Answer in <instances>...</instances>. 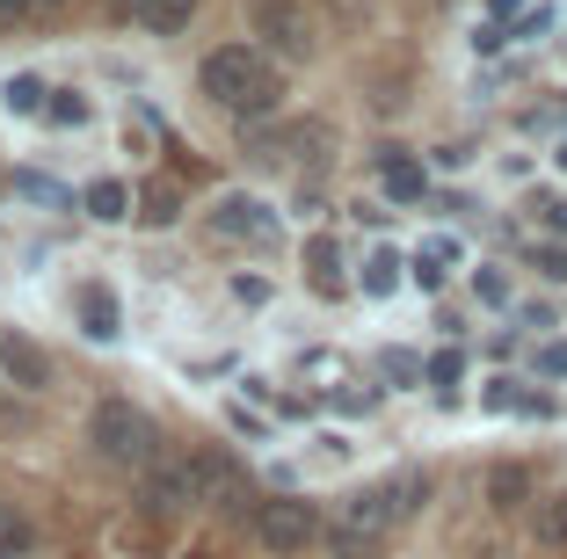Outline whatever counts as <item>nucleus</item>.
I'll return each instance as SVG.
<instances>
[{
    "label": "nucleus",
    "mask_w": 567,
    "mask_h": 559,
    "mask_svg": "<svg viewBox=\"0 0 567 559\" xmlns=\"http://www.w3.org/2000/svg\"><path fill=\"white\" fill-rule=\"evenodd\" d=\"M0 95H8V110H16V116H37V110L51 102V87H44V81H30V73H16V81L0 87Z\"/></svg>",
    "instance_id": "dca6fc26"
},
{
    "label": "nucleus",
    "mask_w": 567,
    "mask_h": 559,
    "mask_svg": "<svg viewBox=\"0 0 567 559\" xmlns=\"http://www.w3.org/2000/svg\"><path fill=\"white\" fill-rule=\"evenodd\" d=\"M306 262H313V283H320V291H342V262H334V247H328V240L306 247Z\"/></svg>",
    "instance_id": "6ab92c4d"
},
{
    "label": "nucleus",
    "mask_w": 567,
    "mask_h": 559,
    "mask_svg": "<svg viewBox=\"0 0 567 559\" xmlns=\"http://www.w3.org/2000/svg\"><path fill=\"white\" fill-rule=\"evenodd\" d=\"M44 116H51V124H87V102L81 95H51Z\"/></svg>",
    "instance_id": "5701e85b"
},
{
    "label": "nucleus",
    "mask_w": 567,
    "mask_h": 559,
    "mask_svg": "<svg viewBox=\"0 0 567 559\" xmlns=\"http://www.w3.org/2000/svg\"><path fill=\"white\" fill-rule=\"evenodd\" d=\"M458 379H466V356H458V349H436V356H430V385H436V393H451Z\"/></svg>",
    "instance_id": "412c9836"
},
{
    "label": "nucleus",
    "mask_w": 567,
    "mask_h": 559,
    "mask_svg": "<svg viewBox=\"0 0 567 559\" xmlns=\"http://www.w3.org/2000/svg\"><path fill=\"white\" fill-rule=\"evenodd\" d=\"M138 501H146L153 516H175V509H189V501H204L197 458H153L146 473H138Z\"/></svg>",
    "instance_id": "423d86ee"
},
{
    "label": "nucleus",
    "mask_w": 567,
    "mask_h": 559,
    "mask_svg": "<svg viewBox=\"0 0 567 559\" xmlns=\"http://www.w3.org/2000/svg\"><path fill=\"white\" fill-rule=\"evenodd\" d=\"M37 545V530H30V516L22 509H8V501H0V559H22Z\"/></svg>",
    "instance_id": "2eb2a0df"
},
{
    "label": "nucleus",
    "mask_w": 567,
    "mask_h": 559,
    "mask_svg": "<svg viewBox=\"0 0 567 559\" xmlns=\"http://www.w3.org/2000/svg\"><path fill=\"white\" fill-rule=\"evenodd\" d=\"M379 371H385L393 385H415V379H430V363H415L408 349H385V356H379Z\"/></svg>",
    "instance_id": "aec40b11"
},
{
    "label": "nucleus",
    "mask_w": 567,
    "mask_h": 559,
    "mask_svg": "<svg viewBox=\"0 0 567 559\" xmlns=\"http://www.w3.org/2000/svg\"><path fill=\"white\" fill-rule=\"evenodd\" d=\"M81 328L95 334V342H117L124 320H117V298L102 291V283H87V291H81Z\"/></svg>",
    "instance_id": "ddd939ff"
},
{
    "label": "nucleus",
    "mask_w": 567,
    "mask_h": 559,
    "mask_svg": "<svg viewBox=\"0 0 567 559\" xmlns=\"http://www.w3.org/2000/svg\"><path fill=\"white\" fill-rule=\"evenodd\" d=\"M538 371H553V379H560V371H567V342H546V349H538Z\"/></svg>",
    "instance_id": "393cba45"
},
{
    "label": "nucleus",
    "mask_w": 567,
    "mask_h": 559,
    "mask_svg": "<svg viewBox=\"0 0 567 559\" xmlns=\"http://www.w3.org/2000/svg\"><path fill=\"white\" fill-rule=\"evenodd\" d=\"M132 15L146 22L153 37H175V30H189V15H197V0H132Z\"/></svg>",
    "instance_id": "f8f14e48"
},
{
    "label": "nucleus",
    "mask_w": 567,
    "mask_h": 559,
    "mask_svg": "<svg viewBox=\"0 0 567 559\" xmlns=\"http://www.w3.org/2000/svg\"><path fill=\"white\" fill-rule=\"evenodd\" d=\"M255 538L269 552H306L320 538V509L306 494H269V501H255Z\"/></svg>",
    "instance_id": "20e7f679"
},
{
    "label": "nucleus",
    "mask_w": 567,
    "mask_h": 559,
    "mask_svg": "<svg viewBox=\"0 0 567 559\" xmlns=\"http://www.w3.org/2000/svg\"><path fill=\"white\" fill-rule=\"evenodd\" d=\"M248 22L269 51L284 59H313V22H306V0H248Z\"/></svg>",
    "instance_id": "39448f33"
},
{
    "label": "nucleus",
    "mask_w": 567,
    "mask_h": 559,
    "mask_svg": "<svg viewBox=\"0 0 567 559\" xmlns=\"http://www.w3.org/2000/svg\"><path fill=\"white\" fill-rule=\"evenodd\" d=\"M393 283H401V255H385V247H379V255L364 262V291H371V298H385Z\"/></svg>",
    "instance_id": "a211bd4d"
},
{
    "label": "nucleus",
    "mask_w": 567,
    "mask_h": 559,
    "mask_svg": "<svg viewBox=\"0 0 567 559\" xmlns=\"http://www.w3.org/2000/svg\"><path fill=\"white\" fill-rule=\"evenodd\" d=\"M379 182L393 204H422V189H430V175H422V161H408V153H385L379 161Z\"/></svg>",
    "instance_id": "9d476101"
},
{
    "label": "nucleus",
    "mask_w": 567,
    "mask_h": 559,
    "mask_svg": "<svg viewBox=\"0 0 567 559\" xmlns=\"http://www.w3.org/2000/svg\"><path fill=\"white\" fill-rule=\"evenodd\" d=\"M538 545H567V487L538 501Z\"/></svg>",
    "instance_id": "f3484780"
},
{
    "label": "nucleus",
    "mask_w": 567,
    "mask_h": 559,
    "mask_svg": "<svg viewBox=\"0 0 567 559\" xmlns=\"http://www.w3.org/2000/svg\"><path fill=\"white\" fill-rule=\"evenodd\" d=\"M8 15H44V0H0V22Z\"/></svg>",
    "instance_id": "bb28decb"
},
{
    "label": "nucleus",
    "mask_w": 567,
    "mask_h": 559,
    "mask_svg": "<svg viewBox=\"0 0 567 559\" xmlns=\"http://www.w3.org/2000/svg\"><path fill=\"white\" fill-rule=\"evenodd\" d=\"M487 509H532V473H524V465H495V473H487Z\"/></svg>",
    "instance_id": "9b49d317"
},
{
    "label": "nucleus",
    "mask_w": 567,
    "mask_h": 559,
    "mask_svg": "<svg viewBox=\"0 0 567 559\" xmlns=\"http://www.w3.org/2000/svg\"><path fill=\"white\" fill-rule=\"evenodd\" d=\"M538 211H546V226H553V232H567V204H560V197H546Z\"/></svg>",
    "instance_id": "cd10ccee"
},
{
    "label": "nucleus",
    "mask_w": 567,
    "mask_h": 559,
    "mask_svg": "<svg viewBox=\"0 0 567 559\" xmlns=\"http://www.w3.org/2000/svg\"><path fill=\"white\" fill-rule=\"evenodd\" d=\"M175 204H183V197H175L167 182H161V189H146V226H167V218H175Z\"/></svg>",
    "instance_id": "b1692460"
},
{
    "label": "nucleus",
    "mask_w": 567,
    "mask_h": 559,
    "mask_svg": "<svg viewBox=\"0 0 567 559\" xmlns=\"http://www.w3.org/2000/svg\"><path fill=\"white\" fill-rule=\"evenodd\" d=\"M197 487H204V501L212 509H234V516H248V473H240L226 451H197Z\"/></svg>",
    "instance_id": "0eeeda50"
},
{
    "label": "nucleus",
    "mask_w": 567,
    "mask_h": 559,
    "mask_svg": "<svg viewBox=\"0 0 567 559\" xmlns=\"http://www.w3.org/2000/svg\"><path fill=\"white\" fill-rule=\"evenodd\" d=\"M87 436H95V451L110 465H132V473H146V465L161 458V428H153V414L132 407V400H102Z\"/></svg>",
    "instance_id": "f03ea898"
},
{
    "label": "nucleus",
    "mask_w": 567,
    "mask_h": 559,
    "mask_svg": "<svg viewBox=\"0 0 567 559\" xmlns=\"http://www.w3.org/2000/svg\"><path fill=\"white\" fill-rule=\"evenodd\" d=\"M234 298H248V306H262V298H269V283H262V277H240V283H234Z\"/></svg>",
    "instance_id": "a878e982"
},
{
    "label": "nucleus",
    "mask_w": 567,
    "mask_h": 559,
    "mask_svg": "<svg viewBox=\"0 0 567 559\" xmlns=\"http://www.w3.org/2000/svg\"><path fill=\"white\" fill-rule=\"evenodd\" d=\"M393 524H401V509H393V494H385V479H379V487L342 494V509H334V524H328V545L342 559H364Z\"/></svg>",
    "instance_id": "7ed1b4c3"
},
{
    "label": "nucleus",
    "mask_w": 567,
    "mask_h": 559,
    "mask_svg": "<svg viewBox=\"0 0 567 559\" xmlns=\"http://www.w3.org/2000/svg\"><path fill=\"white\" fill-rule=\"evenodd\" d=\"M44 8H59V0H44Z\"/></svg>",
    "instance_id": "c85d7f7f"
},
{
    "label": "nucleus",
    "mask_w": 567,
    "mask_h": 559,
    "mask_svg": "<svg viewBox=\"0 0 567 559\" xmlns=\"http://www.w3.org/2000/svg\"><path fill=\"white\" fill-rule=\"evenodd\" d=\"M87 218H102V226L132 218V189H124V182H95V189H87Z\"/></svg>",
    "instance_id": "4468645a"
},
{
    "label": "nucleus",
    "mask_w": 567,
    "mask_h": 559,
    "mask_svg": "<svg viewBox=\"0 0 567 559\" xmlns=\"http://www.w3.org/2000/svg\"><path fill=\"white\" fill-rule=\"evenodd\" d=\"M197 87H204V95H212L226 116H240V124H262V116L284 102L277 59H269V51H255V44H218L212 59H204Z\"/></svg>",
    "instance_id": "f257e3e1"
},
{
    "label": "nucleus",
    "mask_w": 567,
    "mask_h": 559,
    "mask_svg": "<svg viewBox=\"0 0 567 559\" xmlns=\"http://www.w3.org/2000/svg\"><path fill=\"white\" fill-rule=\"evenodd\" d=\"M212 232L248 240V247H277V218H269V204H255V197H226L212 211Z\"/></svg>",
    "instance_id": "6e6552de"
},
{
    "label": "nucleus",
    "mask_w": 567,
    "mask_h": 559,
    "mask_svg": "<svg viewBox=\"0 0 567 559\" xmlns=\"http://www.w3.org/2000/svg\"><path fill=\"white\" fill-rule=\"evenodd\" d=\"M0 371H8L22 393H44V385H51V356L22 328H0Z\"/></svg>",
    "instance_id": "1a4fd4ad"
},
{
    "label": "nucleus",
    "mask_w": 567,
    "mask_h": 559,
    "mask_svg": "<svg viewBox=\"0 0 567 559\" xmlns=\"http://www.w3.org/2000/svg\"><path fill=\"white\" fill-rule=\"evenodd\" d=\"M473 298H481V306H509V277H502V269H481V277H473Z\"/></svg>",
    "instance_id": "4be33fe9"
}]
</instances>
